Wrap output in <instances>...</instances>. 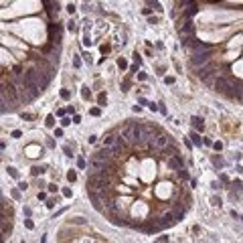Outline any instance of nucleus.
<instances>
[{
  "instance_id": "nucleus-13",
  "label": "nucleus",
  "mask_w": 243,
  "mask_h": 243,
  "mask_svg": "<svg viewBox=\"0 0 243 243\" xmlns=\"http://www.w3.org/2000/svg\"><path fill=\"white\" fill-rule=\"evenodd\" d=\"M43 172H45V168H41V166H35V168H33V174H35V176L36 174H43Z\"/></svg>"
},
{
  "instance_id": "nucleus-4",
  "label": "nucleus",
  "mask_w": 243,
  "mask_h": 243,
  "mask_svg": "<svg viewBox=\"0 0 243 243\" xmlns=\"http://www.w3.org/2000/svg\"><path fill=\"white\" fill-rule=\"evenodd\" d=\"M166 164H168V168L170 170H178V168H182V160H180V156L178 154H174V156H170V158H166Z\"/></svg>"
},
{
  "instance_id": "nucleus-7",
  "label": "nucleus",
  "mask_w": 243,
  "mask_h": 243,
  "mask_svg": "<svg viewBox=\"0 0 243 243\" xmlns=\"http://www.w3.org/2000/svg\"><path fill=\"white\" fill-rule=\"evenodd\" d=\"M105 166H107V162H104V160H99V158H95V156H91L89 158V170H104Z\"/></svg>"
},
{
  "instance_id": "nucleus-16",
  "label": "nucleus",
  "mask_w": 243,
  "mask_h": 243,
  "mask_svg": "<svg viewBox=\"0 0 243 243\" xmlns=\"http://www.w3.org/2000/svg\"><path fill=\"white\" fill-rule=\"evenodd\" d=\"M178 2H190V0H178Z\"/></svg>"
},
{
  "instance_id": "nucleus-1",
  "label": "nucleus",
  "mask_w": 243,
  "mask_h": 243,
  "mask_svg": "<svg viewBox=\"0 0 243 243\" xmlns=\"http://www.w3.org/2000/svg\"><path fill=\"white\" fill-rule=\"evenodd\" d=\"M213 57V49L211 51H203V53H193V57H190V67H203V65H207L209 61Z\"/></svg>"
},
{
  "instance_id": "nucleus-9",
  "label": "nucleus",
  "mask_w": 243,
  "mask_h": 243,
  "mask_svg": "<svg viewBox=\"0 0 243 243\" xmlns=\"http://www.w3.org/2000/svg\"><path fill=\"white\" fill-rule=\"evenodd\" d=\"M116 142H117L116 132H109V134H105V138H104V146H105V148H112Z\"/></svg>"
},
{
  "instance_id": "nucleus-5",
  "label": "nucleus",
  "mask_w": 243,
  "mask_h": 243,
  "mask_svg": "<svg viewBox=\"0 0 243 243\" xmlns=\"http://www.w3.org/2000/svg\"><path fill=\"white\" fill-rule=\"evenodd\" d=\"M197 43V39L195 35H188V36H180V47L185 49V51H193V47Z\"/></svg>"
},
{
  "instance_id": "nucleus-2",
  "label": "nucleus",
  "mask_w": 243,
  "mask_h": 243,
  "mask_svg": "<svg viewBox=\"0 0 243 243\" xmlns=\"http://www.w3.org/2000/svg\"><path fill=\"white\" fill-rule=\"evenodd\" d=\"M229 83H231V81L227 79L225 75H217V79H215V85H213V87H215V91L225 93V91H227V87H229Z\"/></svg>"
},
{
  "instance_id": "nucleus-14",
  "label": "nucleus",
  "mask_w": 243,
  "mask_h": 243,
  "mask_svg": "<svg viewBox=\"0 0 243 243\" xmlns=\"http://www.w3.org/2000/svg\"><path fill=\"white\" fill-rule=\"evenodd\" d=\"M190 138H193V142H195V144H201V138H198V134H193Z\"/></svg>"
},
{
  "instance_id": "nucleus-6",
  "label": "nucleus",
  "mask_w": 243,
  "mask_h": 243,
  "mask_svg": "<svg viewBox=\"0 0 243 243\" xmlns=\"http://www.w3.org/2000/svg\"><path fill=\"white\" fill-rule=\"evenodd\" d=\"M178 33H180V36L195 35V24L190 23V20H186V23H182V26H178Z\"/></svg>"
},
{
  "instance_id": "nucleus-15",
  "label": "nucleus",
  "mask_w": 243,
  "mask_h": 243,
  "mask_svg": "<svg viewBox=\"0 0 243 243\" xmlns=\"http://www.w3.org/2000/svg\"><path fill=\"white\" fill-rule=\"evenodd\" d=\"M233 186H235L237 190H241V182H239V180H235V182H233Z\"/></svg>"
},
{
  "instance_id": "nucleus-12",
  "label": "nucleus",
  "mask_w": 243,
  "mask_h": 243,
  "mask_svg": "<svg viewBox=\"0 0 243 243\" xmlns=\"http://www.w3.org/2000/svg\"><path fill=\"white\" fill-rule=\"evenodd\" d=\"M146 4H148V6H154V8H158V10H160V4H158L156 0H146Z\"/></svg>"
},
{
  "instance_id": "nucleus-10",
  "label": "nucleus",
  "mask_w": 243,
  "mask_h": 243,
  "mask_svg": "<svg viewBox=\"0 0 243 243\" xmlns=\"http://www.w3.org/2000/svg\"><path fill=\"white\" fill-rule=\"evenodd\" d=\"M176 174H178V178H180V180H188V172H186L185 168H178Z\"/></svg>"
},
{
  "instance_id": "nucleus-8",
  "label": "nucleus",
  "mask_w": 243,
  "mask_h": 243,
  "mask_svg": "<svg viewBox=\"0 0 243 243\" xmlns=\"http://www.w3.org/2000/svg\"><path fill=\"white\" fill-rule=\"evenodd\" d=\"M197 10H198V8H197V2H195V0H190L185 8H182V12H185L186 18H188V16H193V14H197Z\"/></svg>"
},
{
  "instance_id": "nucleus-3",
  "label": "nucleus",
  "mask_w": 243,
  "mask_h": 243,
  "mask_svg": "<svg viewBox=\"0 0 243 243\" xmlns=\"http://www.w3.org/2000/svg\"><path fill=\"white\" fill-rule=\"evenodd\" d=\"M168 142H170V138H168L166 134H158V136L154 138V144H156V152L164 150V148L168 146Z\"/></svg>"
},
{
  "instance_id": "nucleus-11",
  "label": "nucleus",
  "mask_w": 243,
  "mask_h": 243,
  "mask_svg": "<svg viewBox=\"0 0 243 243\" xmlns=\"http://www.w3.org/2000/svg\"><path fill=\"white\" fill-rule=\"evenodd\" d=\"M193 126L197 128V130H201V128H203V120H201V117H193Z\"/></svg>"
}]
</instances>
